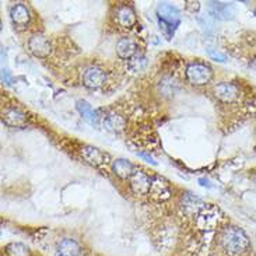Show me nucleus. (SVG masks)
<instances>
[{"label":"nucleus","mask_w":256,"mask_h":256,"mask_svg":"<svg viewBox=\"0 0 256 256\" xmlns=\"http://www.w3.org/2000/svg\"><path fill=\"white\" fill-rule=\"evenodd\" d=\"M112 171L116 174L118 176L124 178V180H125V178H130L132 175H133V172H134L133 166H132L128 160L124 158L115 160V161L112 162Z\"/></svg>","instance_id":"obj_16"},{"label":"nucleus","mask_w":256,"mask_h":256,"mask_svg":"<svg viewBox=\"0 0 256 256\" xmlns=\"http://www.w3.org/2000/svg\"><path fill=\"white\" fill-rule=\"evenodd\" d=\"M3 122L8 126H16V128H20L27 124V118L26 115L18 110H7L3 112Z\"/></svg>","instance_id":"obj_15"},{"label":"nucleus","mask_w":256,"mask_h":256,"mask_svg":"<svg viewBox=\"0 0 256 256\" xmlns=\"http://www.w3.org/2000/svg\"><path fill=\"white\" fill-rule=\"evenodd\" d=\"M138 156H140L142 158H144L146 161H148V162H152V166H156V164H157V162H156V161L152 160V157H150V156H147V154H144V152H138Z\"/></svg>","instance_id":"obj_22"},{"label":"nucleus","mask_w":256,"mask_h":256,"mask_svg":"<svg viewBox=\"0 0 256 256\" xmlns=\"http://www.w3.org/2000/svg\"><path fill=\"white\" fill-rule=\"evenodd\" d=\"M116 22L124 28H130L132 26H134L136 24L134 10L128 4L118 7V10H116Z\"/></svg>","instance_id":"obj_10"},{"label":"nucleus","mask_w":256,"mask_h":256,"mask_svg":"<svg viewBox=\"0 0 256 256\" xmlns=\"http://www.w3.org/2000/svg\"><path fill=\"white\" fill-rule=\"evenodd\" d=\"M208 55L212 59H214V60H218V62H226V55H222L220 52H216L213 49H208Z\"/></svg>","instance_id":"obj_20"},{"label":"nucleus","mask_w":256,"mask_h":256,"mask_svg":"<svg viewBox=\"0 0 256 256\" xmlns=\"http://www.w3.org/2000/svg\"><path fill=\"white\" fill-rule=\"evenodd\" d=\"M58 255L59 256H80L82 255V246L74 240H62L56 246Z\"/></svg>","instance_id":"obj_12"},{"label":"nucleus","mask_w":256,"mask_h":256,"mask_svg":"<svg viewBox=\"0 0 256 256\" xmlns=\"http://www.w3.org/2000/svg\"><path fill=\"white\" fill-rule=\"evenodd\" d=\"M105 128L108 129V130H120V129H124V126H125V120L118 116V115H110L106 120L104 122Z\"/></svg>","instance_id":"obj_18"},{"label":"nucleus","mask_w":256,"mask_h":256,"mask_svg":"<svg viewBox=\"0 0 256 256\" xmlns=\"http://www.w3.org/2000/svg\"><path fill=\"white\" fill-rule=\"evenodd\" d=\"M7 254L10 256H28V248L21 244H12L7 246Z\"/></svg>","instance_id":"obj_19"},{"label":"nucleus","mask_w":256,"mask_h":256,"mask_svg":"<svg viewBox=\"0 0 256 256\" xmlns=\"http://www.w3.org/2000/svg\"><path fill=\"white\" fill-rule=\"evenodd\" d=\"M214 96L218 101L230 104L240 97V87L236 83H222L214 87Z\"/></svg>","instance_id":"obj_4"},{"label":"nucleus","mask_w":256,"mask_h":256,"mask_svg":"<svg viewBox=\"0 0 256 256\" xmlns=\"http://www.w3.org/2000/svg\"><path fill=\"white\" fill-rule=\"evenodd\" d=\"M82 154H83L84 158L87 160L91 166H96L105 164L106 158H108V156L105 152H101L97 147H92V146H84L83 148H82Z\"/></svg>","instance_id":"obj_9"},{"label":"nucleus","mask_w":256,"mask_h":256,"mask_svg":"<svg viewBox=\"0 0 256 256\" xmlns=\"http://www.w3.org/2000/svg\"><path fill=\"white\" fill-rule=\"evenodd\" d=\"M222 245L230 255H241L250 250V240L241 228L227 227L222 234Z\"/></svg>","instance_id":"obj_1"},{"label":"nucleus","mask_w":256,"mask_h":256,"mask_svg":"<svg viewBox=\"0 0 256 256\" xmlns=\"http://www.w3.org/2000/svg\"><path fill=\"white\" fill-rule=\"evenodd\" d=\"M28 48L30 52L36 58H46L50 54V44L48 38L41 34H35L34 36H31V40L28 41Z\"/></svg>","instance_id":"obj_5"},{"label":"nucleus","mask_w":256,"mask_h":256,"mask_svg":"<svg viewBox=\"0 0 256 256\" xmlns=\"http://www.w3.org/2000/svg\"><path fill=\"white\" fill-rule=\"evenodd\" d=\"M2 80H3V83H6V84L12 83V77H10V73H8V70L4 69V68H3V70H2Z\"/></svg>","instance_id":"obj_21"},{"label":"nucleus","mask_w":256,"mask_h":256,"mask_svg":"<svg viewBox=\"0 0 256 256\" xmlns=\"http://www.w3.org/2000/svg\"><path fill=\"white\" fill-rule=\"evenodd\" d=\"M199 182H200V185H202V186L212 188V185H210V184H208V180H203V178H200V180H199Z\"/></svg>","instance_id":"obj_23"},{"label":"nucleus","mask_w":256,"mask_h":256,"mask_svg":"<svg viewBox=\"0 0 256 256\" xmlns=\"http://www.w3.org/2000/svg\"><path fill=\"white\" fill-rule=\"evenodd\" d=\"M105 83V72L97 66H90L84 70L83 84L88 88H98Z\"/></svg>","instance_id":"obj_6"},{"label":"nucleus","mask_w":256,"mask_h":256,"mask_svg":"<svg viewBox=\"0 0 256 256\" xmlns=\"http://www.w3.org/2000/svg\"><path fill=\"white\" fill-rule=\"evenodd\" d=\"M152 180L142 171H134L130 176V188L136 194H150Z\"/></svg>","instance_id":"obj_7"},{"label":"nucleus","mask_w":256,"mask_h":256,"mask_svg":"<svg viewBox=\"0 0 256 256\" xmlns=\"http://www.w3.org/2000/svg\"><path fill=\"white\" fill-rule=\"evenodd\" d=\"M10 18L17 28H26L30 22V12L24 4L17 3L10 10Z\"/></svg>","instance_id":"obj_8"},{"label":"nucleus","mask_w":256,"mask_h":256,"mask_svg":"<svg viewBox=\"0 0 256 256\" xmlns=\"http://www.w3.org/2000/svg\"><path fill=\"white\" fill-rule=\"evenodd\" d=\"M76 108L77 111H78V114L82 115V118H83L86 122H88L90 125H97L100 115H98V112L96 111V110L91 108V105L88 104L87 101H84V100L77 101Z\"/></svg>","instance_id":"obj_14"},{"label":"nucleus","mask_w":256,"mask_h":256,"mask_svg":"<svg viewBox=\"0 0 256 256\" xmlns=\"http://www.w3.org/2000/svg\"><path fill=\"white\" fill-rule=\"evenodd\" d=\"M213 77V72L204 63H190L186 68L188 82L194 86H203L208 84Z\"/></svg>","instance_id":"obj_3"},{"label":"nucleus","mask_w":256,"mask_h":256,"mask_svg":"<svg viewBox=\"0 0 256 256\" xmlns=\"http://www.w3.org/2000/svg\"><path fill=\"white\" fill-rule=\"evenodd\" d=\"M212 10L217 18H231L234 14V7L227 3H212Z\"/></svg>","instance_id":"obj_17"},{"label":"nucleus","mask_w":256,"mask_h":256,"mask_svg":"<svg viewBox=\"0 0 256 256\" xmlns=\"http://www.w3.org/2000/svg\"><path fill=\"white\" fill-rule=\"evenodd\" d=\"M138 50V44L132 38H122L116 44V54L122 59H132Z\"/></svg>","instance_id":"obj_11"},{"label":"nucleus","mask_w":256,"mask_h":256,"mask_svg":"<svg viewBox=\"0 0 256 256\" xmlns=\"http://www.w3.org/2000/svg\"><path fill=\"white\" fill-rule=\"evenodd\" d=\"M150 194H152L154 199L166 200V199L170 198V194H171V189H170V185L166 184V180H161V178H156L152 182Z\"/></svg>","instance_id":"obj_13"},{"label":"nucleus","mask_w":256,"mask_h":256,"mask_svg":"<svg viewBox=\"0 0 256 256\" xmlns=\"http://www.w3.org/2000/svg\"><path fill=\"white\" fill-rule=\"evenodd\" d=\"M157 17H158L160 28L166 36V40H171L175 30L180 24V10L170 3H160L157 7Z\"/></svg>","instance_id":"obj_2"}]
</instances>
